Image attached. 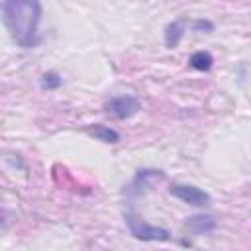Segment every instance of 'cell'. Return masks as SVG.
Wrapping results in <instances>:
<instances>
[{
    "label": "cell",
    "instance_id": "277c9868",
    "mask_svg": "<svg viewBox=\"0 0 251 251\" xmlns=\"http://www.w3.org/2000/svg\"><path fill=\"white\" fill-rule=\"evenodd\" d=\"M169 192L175 198H178V200H182L184 204H190V206L204 208V206L210 204V194L204 192L198 186H192V184H173L169 188Z\"/></svg>",
    "mask_w": 251,
    "mask_h": 251
},
{
    "label": "cell",
    "instance_id": "ba28073f",
    "mask_svg": "<svg viewBox=\"0 0 251 251\" xmlns=\"http://www.w3.org/2000/svg\"><path fill=\"white\" fill-rule=\"evenodd\" d=\"M88 133H90L92 137L104 141V143H118V141H120V133H118L116 129L108 127V126H102V124L90 126V127H88Z\"/></svg>",
    "mask_w": 251,
    "mask_h": 251
},
{
    "label": "cell",
    "instance_id": "3957f363",
    "mask_svg": "<svg viewBox=\"0 0 251 251\" xmlns=\"http://www.w3.org/2000/svg\"><path fill=\"white\" fill-rule=\"evenodd\" d=\"M104 112L116 120H127L139 112V100L131 94L112 96L110 100L104 102Z\"/></svg>",
    "mask_w": 251,
    "mask_h": 251
},
{
    "label": "cell",
    "instance_id": "52a82bcc",
    "mask_svg": "<svg viewBox=\"0 0 251 251\" xmlns=\"http://www.w3.org/2000/svg\"><path fill=\"white\" fill-rule=\"evenodd\" d=\"M184 227L192 233H210L218 227V222L212 218V216H190L186 222H184Z\"/></svg>",
    "mask_w": 251,
    "mask_h": 251
},
{
    "label": "cell",
    "instance_id": "9c48e42d",
    "mask_svg": "<svg viewBox=\"0 0 251 251\" xmlns=\"http://www.w3.org/2000/svg\"><path fill=\"white\" fill-rule=\"evenodd\" d=\"M188 63H190L192 69L206 73V71L212 69V65H214V57H212V53H208V51H196V53L190 55Z\"/></svg>",
    "mask_w": 251,
    "mask_h": 251
},
{
    "label": "cell",
    "instance_id": "6da1fadb",
    "mask_svg": "<svg viewBox=\"0 0 251 251\" xmlns=\"http://www.w3.org/2000/svg\"><path fill=\"white\" fill-rule=\"evenodd\" d=\"M41 2L39 0H4L2 4V20L16 41V45L24 49H31L41 41L39 22H41Z\"/></svg>",
    "mask_w": 251,
    "mask_h": 251
},
{
    "label": "cell",
    "instance_id": "5b68a950",
    "mask_svg": "<svg viewBox=\"0 0 251 251\" xmlns=\"http://www.w3.org/2000/svg\"><path fill=\"white\" fill-rule=\"evenodd\" d=\"M165 178V173L163 171H157V169H139L137 173H135V176H133V180H131V184L127 186V194L129 196H139V194H143L153 182H157V180H163Z\"/></svg>",
    "mask_w": 251,
    "mask_h": 251
},
{
    "label": "cell",
    "instance_id": "8992f818",
    "mask_svg": "<svg viewBox=\"0 0 251 251\" xmlns=\"http://www.w3.org/2000/svg\"><path fill=\"white\" fill-rule=\"evenodd\" d=\"M188 25H190L188 20H175V22H171V24L165 27V45H167L169 49L176 47V45L180 43L184 31L188 29Z\"/></svg>",
    "mask_w": 251,
    "mask_h": 251
},
{
    "label": "cell",
    "instance_id": "30bf717a",
    "mask_svg": "<svg viewBox=\"0 0 251 251\" xmlns=\"http://www.w3.org/2000/svg\"><path fill=\"white\" fill-rule=\"evenodd\" d=\"M61 82H63V78H61L59 73H55V71L45 73V75L41 76V80H39V84H41L43 90H55V88L61 86Z\"/></svg>",
    "mask_w": 251,
    "mask_h": 251
},
{
    "label": "cell",
    "instance_id": "7a4b0ae2",
    "mask_svg": "<svg viewBox=\"0 0 251 251\" xmlns=\"http://www.w3.org/2000/svg\"><path fill=\"white\" fill-rule=\"evenodd\" d=\"M124 218H126L129 233L139 241H169L171 239V233L165 227L151 226V224H147L145 220H141L139 216H135L131 212L124 214Z\"/></svg>",
    "mask_w": 251,
    "mask_h": 251
},
{
    "label": "cell",
    "instance_id": "8fae6325",
    "mask_svg": "<svg viewBox=\"0 0 251 251\" xmlns=\"http://www.w3.org/2000/svg\"><path fill=\"white\" fill-rule=\"evenodd\" d=\"M190 27H192V31H198V33H210V31H214V24L210 20H192L190 22Z\"/></svg>",
    "mask_w": 251,
    "mask_h": 251
}]
</instances>
